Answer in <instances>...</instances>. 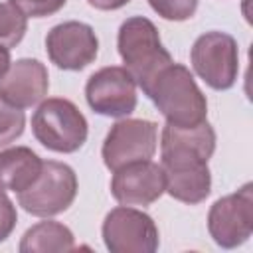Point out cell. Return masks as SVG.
Instances as JSON below:
<instances>
[{
    "label": "cell",
    "instance_id": "cell-1",
    "mask_svg": "<svg viewBox=\"0 0 253 253\" xmlns=\"http://www.w3.org/2000/svg\"><path fill=\"white\" fill-rule=\"evenodd\" d=\"M160 148L166 192L186 204L206 200L211 186L208 158L215 148L213 128L206 121L196 126L166 125Z\"/></svg>",
    "mask_w": 253,
    "mask_h": 253
},
{
    "label": "cell",
    "instance_id": "cell-2",
    "mask_svg": "<svg viewBox=\"0 0 253 253\" xmlns=\"http://www.w3.org/2000/svg\"><path fill=\"white\" fill-rule=\"evenodd\" d=\"M146 95L174 126H196L206 121L208 103L188 67L170 63L164 67Z\"/></svg>",
    "mask_w": 253,
    "mask_h": 253
},
{
    "label": "cell",
    "instance_id": "cell-3",
    "mask_svg": "<svg viewBox=\"0 0 253 253\" xmlns=\"http://www.w3.org/2000/svg\"><path fill=\"white\" fill-rule=\"evenodd\" d=\"M119 53L125 61V69L144 93L150 89L158 73L172 63L170 53L160 42L158 30L142 16L123 22L119 30Z\"/></svg>",
    "mask_w": 253,
    "mask_h": 253
},
{
    "label": "cell",
    "instance_id": "cell-4",
    "mask_svg": "<svg viewBox=\"0 0 253 253\" xmlns=\"http://www.w3.org/2000/svg\"><path fill=\"white\" fill-rule=\"evenodd\" d=\"M32 130L45 148L75 152L87 138V121L71 101L55 97L38 107L32 117Z\"/></svg>",
    "mask_w": 253,
    "mask_h": 253
},
{
    "label": "cell",
    "instance_id": "cell-5",
    "mask_svg": "<svg viewBox=\"0 0 253 253\" xmlns=\"http://www.w3.org/2000/svg\"><path fill=\"white\" fill-rule=\"evenodd\" d=\"M77 194V178L75 172L55 160L42 162V170L34 184L18 194L20 206L38 217H49L65 211Z\"/></svg>",
    "mask_w": 253,
    "mask_h": 253
},
{
    "label": "cell",
    "instance_id": "cell-6",
    "mask_svg": "<svg viewBox=\"0 0 253 253\" xmlns=\"http://www.w3.org/2000/svg\"><path fill=\"white\" fill-rule=\"evenodd\" d=\"M196 73L213 89H229L239 71L237 42L223 32H208L192 45Z\"/></svg>",
    "mask_w": 253,
    "mask_h": 253
},
{
    "label": "cell",
    "instance_id": "cell-7",
    "mask_svg": "<svg viewBox=\"0 0 253 253\" xmlns=\"http://www.w3.org/2000/svg\"><path fill=\"white\" fill-rule=\"evenodd\" d=\"M103 239L113 253H152L158 247V229L152 217L125 206L107 213Z\"/></svg>",
    "mask_w": 253,
    "mask_h": 253
},
{
    "label": "cell",
    "instance_id": "cell-8",
    "mask_svg": "<svg viewBox=\"0 0 253 253\" xmlns=\"http://www.w3.org/2000/svg\"><path fill=\"white\" fill-rule=\"evenodd\" d=\"M89 107L105 117H126L136 107V83L125 67H103L85 87Z\"/></svg>",
    "mask_w": 253,
    "mask_h": 253
},
{
    "label": "cell",
    "instance_id": "cell-9",
    "mask_svg": "<svg viewBox=\"0 0 253 253\" xmlns=\"http://www.w3.org/2000/svg\"><path fill=\"white\" fill-rule=\"evenodd\" d=\"M156 150V125L142 119L119 121L107 134L103 144V160L109 170L125 164L150 160Z\"/></svg>",
    "mask_w": 253,
    "mask_h": 253
},
{
    "label": "cell",
    "instance_id": "cell-10",
    "mask_svg": "<svg viewBox=\"0 0 253 253\" xmlns=\"http://www.w3.org/2000/svg\"><path fill=\"white\" fill-rule=\"evenodd\" d=\"M208 227L213 241L221 247L241 245L253 229V194L251 184L239 192L217 200L208 215Z\"/></svg>",
    "mask_w": 253,
    "mask_h": 253
},
{
    "label": "cell",
    "instance_id": "cell-11",
    "mask_svg": "<svg viewBox=\"0 0 253 253\" xmlns=\"http://www.w3.org/2000/svg\"><path fill=\"white\" fill-rule=\"evenodd\" d=\"M45 47L57 67L77 71L97 57L99 42L91 26L83 22H63L49 30Z\"/></svg>",
    "mask_w": 253,
    "mask_h": 253
},
{
    "label": "cell",
    "instance_id": "cell-12",
    "mask_svg": "<svg viewBox=\"0 0 253 253\" xmlns=\"http://www.w3.org/2000/svg\"><path fill=\"white\" fill-rule=\"evenodd\" d=\"M166 190L162 166L150 160H138L115 170L111 192L123 206H150Z\"/></svg>",
    "mask_w": 253,
    "mask_h": 253
},
{
    "label": "cell",
    "instance_id": "cell-13",
    "mask_svg": "<svg viewBox=\"0 0 253 253\" xmlns=\"http://www.w3.org/2000/svg\"><path fill=\"white\" fill-rule=\"evenodd\" d=\"M47 69L38 59H18L10 63L0 79V97L18 109L40 103L47 93Z\"/></svg>",
    "mask_w": 253,
    "mask_h": 253
},
{
    "label": "cell",
    "instance_id": "cell-14",
    "mask_svg": "<svg viewBox=\"0 0 253 253\" xmlns=\"http://www.w3.org/2000/svg\"><path fill=\"white\" fill-rule=\"evenodd\" d=\"M40 170L42 160L34 150L26 146L6 148L0 152V190L20 194L34 184Z\"/></svg>",
    "mask_w": 253,
    "mask_h": 253
},
{
    "label": "cell",
    "instance_id": "cell-15",
    "mask_svg": "<svg viewBox=\"0 0 253 253\" xmlns=\"http://www.w3.org/2000/svg\"><path fill=\"white\" fill-rule=\"evenodd\" d=\"M73 249V233L57 221H42L34 225L32 229L26 231L20 243L22 253H32V251H71Z\"/></svg>",
    "mask_w": 253,
    "mask_h": 253
},
{
    "label": "cell",
    "instance_id": "cell-16",
    "mask_svg": "<svg viewBox=\"0 0 253 253\" xmlns=\"http://www.w3.org/2000/svg\"><path fill=\"white\" fill-rule=\"evenodd\" d=\"M28 28L26 16L12 6L10 2H0V45L12 47L16 45Z\"/></svg>",
    "mask_w": 253,
    "mask_h": 253
},
{
    "label": "cell",
    "instance_id": "cell-17",
    "mask_svg": "<svg viewBox=\"0 0 253 253\" xmlns=\"http://www.w3.org/2000/svg\"><path fill=\"white\" fill-rule=\"evenodd\" d=\"M24 123L26 119L22 109L10 105L6 99L0 97V146L16 140L24 130Z\"/></svg>",
    "mask_w": 253,
    "mask_h": 253
},
{
    "label": "cell",
    "instance_id": "cell-18",
    "mask_svg": "<svg viewBox=\"0 0 253 253\" xmlns=\"http://www.w3.org/2000/svg\"><path fill=\"white\" fill-rule=\"evenodd\" d=\"M148 4L158 12V16L174 22L192 18L198 8V0H148Z\"/></svg>",
    "mask_w": 253,
    "mask_h": 253
},
{
    "label": "cell",
    "instance_id": "cell-19",
    "mask_svg": "<svg viewBox=\"0 0 253 253\" xmlns=\"http://www.w3.org/2000/svg\"><path fill=\"white\" fill-rule=\"evenodd\" d=\"M12 6H16L26 18H43L49 14H55L65 6V0H8Z\"/></svg>",
    "mask_w": 253,
    "mask_h": 253
},
{
    "label": "cell",
    "instance_id": "cell-20",
    "mask_svg": "<svg viewBox=\"0 0 253 253\" xmlns=\"http://www.w3.org/2000/svg\"><path fill=\"white\" fill-rule=\"evenodd\" d=\"M16 225V208L10 198L0 190V241H4Z\"/></svg>",
    "mask_w": 253,
    "mask_h": 253
},
{
    "label": "cell",
    "instance_id": "cell-21",
    "mask_svg": "<svg viewBox=\"0 0 253 253\" xmlns=\"http://www.w3.org/2000/svg\"><path fill=\"white\" fill-rule=\"evenodd\" d=\"M87 2L99 10H117V8H123L125 4H128L130 0H87Z\"/></svg>",
    "mask_w": 253,
    "mask_h": 253
},
{
    "label": "cell",
    "instance_id": "cell-22",
    "mask_svg": "<svg viewBox=\"0 0 253 253\" xmlns=\"http://www.w3.org/2000/svg\"><path fill=\"white\" fill-rule=\"evenodd\" d=\"M8 67H10V51H8V47L0 45V79L4 77Z\"/></svg>",
    "mask_w": 253,
    "mask_h": 253
}]
</instances>
